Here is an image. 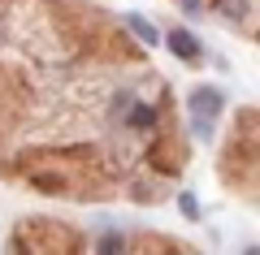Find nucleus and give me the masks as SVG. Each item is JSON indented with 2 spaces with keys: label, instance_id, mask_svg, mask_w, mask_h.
I'll return each instance as SVG.
<instances>
[{
  "label": "nucleus",
  "instance_id": "f257e3e1",
  "mask_svg": "<svg viewBox=\"0 0 260 255\" xmlns=\"http://www.w3.org/2000/svg\"><path fill=\"white\" fill-rule=\"evenodd\" d=\"M221 108H225V95L217 91V87H195V91L186 95V113L195 117V134L200 138H208V126L221 117Z\"/></svg>",
  "mask_w": 260,
  "mask_h": 255
},
{
  "label": "nucleus",
  "instance_id": "f03ea898",
  "mask_svg": "<svg viewBox=\"0 0 260 255\" xmlns=\"http://www.w3.org/2000/svg\"><path fill=\"white\" fill-rule=\"evenodd\" d=\"M165 44H169V52H174L178 61H186V65H200V61H204V44H200L186 26H174L165 35Z\"/></svg>",
  "mask_w": 260,
  "mask_h": 255
},
{
  "label": "nucleus",
  "instance_id": "7ed1b4c3",
  "mask_svg": "<svg viewBox=\"0 0 260 255\" xmlns=\"http://www.w3.org/2000/svg\"><path fill=\"white\" fill-rule=\"evenodd\" d=\"M126 26H130V30H135V35H139V39H143V44H152V48H156V44H160V30H156V26H152V22H148V18H143V13H126Z\"/></svg>",
  "mask_w": 260,
  "mask_h": 255
},
{
  "label": "nucleus",
  "instance_id": "20e7f679",
  "mask_svg": "<svg viewBox=\"0 0 260 255\" xmlns=\"http://www.w3.org/2000/svg\"><path fill=\"white\" fill-rule=\"evenodd\" d=\"M130 126H139V130H152L156 126V108H148V104H130Z\"/></svg>",
  "mask_w": 260,
  "mask_h": 255
},
{
  "label": "nucleus",
  "instance_id": "39448f33",
  "mask_svg": "<svg viewBox=\"0 0 260 255\" xmlns=\"http://www.w3.org/2000/svg\"><path fill=\"white\" fill-rule=\"evenodd\" d=\"M178 208H182L186 221H200V203H195V195H178Z\"/></svg>",
  "mask_w": 260,
  "mask_h": 255
},
{
  "label": "nucleus",
  "instance_id": "423d86ee",
  "mask_svg": "<svg viewBox=\"0 0 260 255\" xmlns=\"http://www.w3.org/2000/svg\"><path fill=\"white\" fill-rule=\"evenodd\" d=\"M35 186H39V191H61V177H35Z\"/></svg>",
  "mask_w": 260,
  "mask_h": 255
},
{
  "label": "nucleus",
  "instance_id": "0eeeda50",
  "mask_svg": "<svg viewBox=\"0 0 260 255\" xmlns=\"http://www.w3.org/2000/svg\"><path fill=\"white\" fill-rule=\"evenodd\" d=\"M130 104H135V100H130V91H126V95H117V100H113V113H117V117H121V113H126Z\"/></svg>",
  "mask_w": 260,
  "mask_h": 255
},
{
  "label": "nucleus",
  "instance_id": "6e6552de",
  "mask_svg": "<svg viewBox=\"0 0 260 255\" xmlns=\"http://www.w3.org/2000/svg\"><path fill=\"white\" fill-rule=\"evenodd\" d=\"M100 246H104V251H117V246H121V238H117V234H104V242H100Z\"/></svg>",
  "mask_w": 260,
  "mask_h": 255
},
{
  "label": "nucleus",
  "instance_id": "1a4fd4ad",
  "mask_svg": "<svg viewBox=\"0 0 260 255\" xmlns=\"http://www.w3.org/2000/svg\"><path fill=\"white\" fill-rule=\"evenodd\" d=\"M182 9L186 13H200V9H204V0H182Z\"/></svg>",
  "mask_w": 260,
  "mask_h": 255
}]
</instances>
